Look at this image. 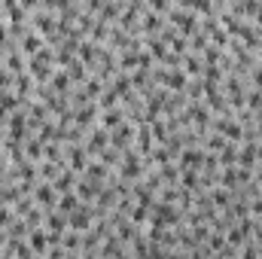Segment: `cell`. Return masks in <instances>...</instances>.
<instances>
[{
    "instance_id": "6da1fadb",
    "label": "cell",
    "mask_w": 262,
    "mask_h": 259,
    "mask_svg": "<svg viewBox=\"0 0 262 259\" xmlns=\"http://www.w3.org/2000/svg\"><path fill=\"white\" fill-rule=\"evenodd\" d=\"M122 177H125V180H137V177H140V156H137V153H125Z\"/></svg>"
},
{
    "instance_id": "7a4b0ae2",
    "label": "cell",
    "mask_w": 262,
    "mask_h": 259,
    "mask_svg": "<svg viewBox=\"0 0 262 259\" xmlns=\"http://www.w3.org/2000/svg\"><path fill=\"white\" fill-rule=\"evenodd\" d=\"M159 79L165 82V85H171V89H186V76H183V70H162L159 73Z\"/></svg>"
},
{
    "instance_id": "3957f363",
    "label": "cell",
    "mask_w": 262,
    "mask_h": 259,
    "mask_svg": "<svg viewBox=\"0 0 262 259\" xmlns=\"http://www.w3.org/2000/svg\"><path fill=\"white\" fill-rule=\"evenodd\" d=\"M89 223H92V220H89V210H85V207L73 210V217H70V229H73V232H85Z\"/></svg>"
},
{
    "instance_id": "277c9868",
    "label": "cell",
    "mask_w": 262,
    "mask_h": 259,
    "mask_svg": "<svg viewBox=\"0 0 262 259\" xmlns=\"http://www.w3.org/2000/svg\"><path fill=\"white\" fill-rule=\"evenodd\" d=\"M216 131H220V134H226V137H232V140H238V137L244 134L241 125H238V122H232V119H220V122H216Z\"/></svg>"
},
{
    "instance_id": "5b68a950",
    "label": "cell",
    "mask_w": 262,
    "mask_h": 259,
    "mask_svg": "<svg viewBox=\"0 0 262 259\" xmlns=\"http://www.w3.org/2000/svg\"><path fill=\"white\" fill-rule=\"evenodd\" d=\"M131 134H134V128H131V125H122V128H119L116 134H113V137H110V143H113L116 149H125V143L131 140Z\"/></svg>"
},
{
    "instance_id": "8992f818",
    "label": "cell",
    "mask_w": 262,
    "mask_h": 259,
    "mask_svg": "<svg viewBox=\"0 0 262 259\" xmlns=\"http://www.w3.org/2000/svg\"><path fill=\"white\" fill-rule=\"evenodd\" d=\"M37 201H40L43 207H52V201H55V189H52V186H40V189H37Z\"/></svg>"
},
{
    "instance_id": "52a82bcc",
    "label": "cell",
    "mask_w": 262,
    "mask_h": 259,
    "mask_svg": "<svg viewBox=\"0 0 262 259\" xmlns=\"http://www.w3.org/2000/svg\"><path fill=\"white\" fill-rule=\"evenodd\" d=\"M76 204H79V198H76V192H64V198H61V204H58V210H61V213H70V210H76Z\"/></svg>"
},
{
    "instance_id": "ba28073f",
    "label": "cell",
    "mask_w": 262,
    "mask_h": 259,
    "mask_svg": "<svg viewBox=\"0 0 262 259\" xmlns=\"http://www.w3.org/2000/svg\"><path fill=\"white\" fill-rule=\"evenodd\" d=\"M107 140H110V137H107L104 131H95V134H92V140H89V153H101V146H104Z\"/></svg>"
},
{
    "instance_id": "9c48e42d",
    "label": "cell",
    "mask_w": 262,
    "mask_h": 259,
    "mask_svg": "<svg viewBox=\"0 0 262 259\" xmlns=\"http://www.w3.org/2000/svg\"><path fill=\"white\" fill-rule=\"evenodd\" d=\"M31 250H34V253H43V250H46V235H43L40 229L31 232Z\"/></svg>"
},
{
    "instance_id": "30bf717a",
    "label": "cell",
    "mask_w": 262,
    "mask_h": 259,
    "mask_svg": "<svg viewBox=\"0 0 262 259\" xmlns=\"http://www.w3.org/2000/svg\"><path fill=\"white\" fill-rule=\"evenodd\" d=\"M253 162H256V146H244V149H241V168L247 171Z\"/></svg>"
},
{
    "instance_id": "8fae6325",
    "label": "cell",
    "mask_w": 262,
    "mask_h": 259,
    "mask_svg": "<svg viewBox=\"0 0 262 259\" xmlns=\"http://www.w3.org/2000/svg\"><path fill=\"white\" fill-rule=\"evenodd\" d=\"M101 122H104V128H116V125L122 122V113H119V110H110V113H104Z\"/></svg>"
},
{
    "instance_id": "7c38bea8",
    "label": "cell",
    "mask_w": 262,
    "mask_h": 259,
    "mask_svg": "<svg viewBox=\"0 0 262 259\" xmlns=\"http://www.w3.org/2000/svg\"><path fill=\"white\" fill-rule=\"evenodd\" d=\"M198 162H204V153H198V149H183V165H198Z\"/></svg>"
},
{
    "instance_id": "4fadbf2b",
    "label": "cell",
    "mask_w": 262,
    "mask_h": 259,
    "mask_svg": "<svg viewBox=\"0 0 262 259\" xmlns=\"http://www.w3.org/2000/svg\"><path fill=\"white\" fill-rule=\"evenodd\" d=\"M67 223H64V213H61V210H58V213H52V217H49V229H55V232H61V229H64Z\"/></svg>"
},
{
    "instance_id": "5bb4252c",
    "label": "cell",
    "mask_w": 262,
    "mask_h": 259,
    "mask_svg": "<svg viewBox=\"0 0 262 259\" xmlns=\"http://www.w3.org/2000/svg\"><path fill=\"white\" fill-rule=\"evenodd\" d=\"M9 67H12L15 73H25V61H21V55H18V52H12V55H9Z\"/></svg>"
},
{
    "instance_id": "9a60e30c",
    "label": "cell",
    "mask_w": 262,
    "mask_h": 259,
    "mask_svg": "<svg viewBox=\"0 0 262 259\" xmlns=\"http://www.w3.org/2000/svg\"><path fill=\"white\" fill-rule=\"evenodd\" d=\"M70 79H85V67L82 64H70Z\"/></svg>"
},
{
    "instance_id": "2e32d148",
    "label": "cell",
    "mask_w": 262,
    "mask_h": 259,
    "mask_svg": "<svg viewBox=\"0 0 262 259\" xmlns=\"http://www.w3.org/2000/svg\"><path fill=\"white\" fill-rule=\"evenodd\" d=\"M186 70H189V73H201L204 67H201V61H198V58H186Z\"/></svg>"
},
{
    "instance_id": "e0dca14e",
    "label": "cell",
    "mask_w": 262,
    "mask_h": 259,
    "mask_svg": "<svg viewBox=\"0 0 262 259\" xmlns=\"http://www.w3.org/2000/svg\"><path fill=\"white\" fill-rule=\"evenodd\" d=\"M183 186H198V174L195 171H186V174H183Z\"/></svg>"
},
{
    "instance_id": "ac0fdd59",
    "label": "cell",
    "mask_w": 262,
    "mask_h": 259,
    "mask_svg": "<svg viewBox=\"0 0 262 259\" xmlns=\"http://www.w3.org/2000/svg\"><path fill=\"white\" fill-rule=\"evenodd\" d=\"M229 198H232V195H226V189H216V192H213V201H216V204H226Z\"/></svg>"
},
{
    "instance_id": "d6986e66",
    "label": "cell",
    "mask_w": 262,
    "mask_h": 259,
    "mask_svg": "<svg viewBox=\"0 0 262 259\" xmlns=\"http://www.w3.org/2000/svg\"><path fill=\"white\" fill-rule=\"evenodd\" d=\"M89 95H101V82L92 79V82H89Z\"/></svg>"
},
{
    "instance_id": "ffe728a7",
    "label": "cell",
    "mask_w": 262,
    "mask_h": 259,
    "mask_svg": "<svg viewBox=\"0 0 262 259\" xmlns=\"http://www.w3.org/2000/svg\"><path fill=\"white\" fill-rule=\"evenodd\" d=\"M174 259H183V256H174Z\"/></svg>"
}]
</instances>
